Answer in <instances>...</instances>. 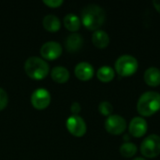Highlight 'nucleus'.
<instances>
[{
    "instance_id": "f257e3e1",
    "label": "nucleus",
    "mask_w": 160,
    "mask_h": 160,
    "mask_svg": "<svg viewBox=\"0 0 160 160\" xmlns=\"http://www.w3.org/2000/svg\"><path fill=\"white\" fill-rule=\"evenodd\" d=\"M106 13L97 4H89L82 10V22L89 30H98L105 22Z\"/></svg>"
},
{
    "instance_id": "f03ea898",
    "label": "nucleus",
    "mask_w": 160,
    "mask_h": 160,
    "mask_svg": "<svg viewBox=\"0 0 160 160\" xmlns=\"http://www.w3.org/2000/svg\"><path fill=\"white\" fill-rule=\"evenodd\" d=\"M137 110L142 116H151L160 110V94L158 92H145L138 100Z\"/></svg>"
},
{
    "instance_id": "7ed1b4c3",
    "label": "nucleus",
    "mask_w": 160,
    "mask_h": 160,
    "mask_svg": "<svg viewBox=\"0 0 160 160\" xmlns=\"http://www.w3.org/2000/svg\"><path fill=\"white\" fill-rule=\"evenodd\" d=\"M48 63L40 57L31 56L24 63V70L26 74L34 80H41L49 73Z\"/></svg>"
},
{
    "instance_id": "20e7f679",
    "label": "nucleus",
    "mask_w": 160,
    "mask_h": 160,
    "mask_svg": "<svg viewBox=\"0 0 160 160\" xmlns=\"http://www.w3.org/2000/svg\"><path fill=\"white\" fill-rule=\"evenodd\" d=\"M139 67V63L137 59L128 54H125L120 56L115 62V69L116 72L123 77H128L133 75Z\"/></svg>"
},
{
    "instance_id": "39448f33",
    "label": "nucleus",
    "mask_w": 160,
    "mask_h": 160,
    "mask_svg": "<svg viewBox=\"0 0 160 160\" xmlns=\"http://www.w3.org/2000/svg\"><path fill=\"white\" fill-rule=\"evenodd\" d=\"M141 152L145 158H157L160 154V137L152 134L146 137L141 144Z\"/></svg>"
},
{
    "instance_id": "423d86ee",
    "label": "nucleus",
    "mask_w": 160,
    "mask_h": 160,
    "mask_svg": "<svg viewBox=\"0 0 160 160\" xmlns=\"http://www.w3.org/2000/svg\"><path fill=\"white\" fill-rule=\"evenodd\" d=\"M106 130L112 135H120L127 128V122L125 118L120 115L112 114L110 115L105 121Z\"/></svg>"
},
{
    "instance_id": "0eeeda50",
    "label": "nucleus",
    "mask_w": 160,
    "mask_h": 160,
    "mask_svg": "<svg viewBox=\"0 0 160 160\" xmlns=\"http://www.w3.org/2000/svg\"><path fill=\"white\" fill-rule=\"evenodd\" d=\"M51 102V94L46 88H37L31 95L32 105L38 110L45 109Z\"/></svg>"
},
{
    "instance_id": "6e6552de",
    "label": "nucleus",
    "mask_w": 160,
    "mask_h": 160,
    "mask_svg": "<svg viewBox=\"0 0 160 160\" xmlns=\"http://www.w3.org/2000/svg\"><path fill=\"white\" fill-rule=\"evenodd\" d=\"M67 128L68 131L76 136V137H82L86 132V124L84 120L79 116V115H71L67 119Z\"/></svg>"
},
{
    "instance_id": "1a4fd4ad",
    "label": "nucleus",
    "mask_w": 160,
    "mask_h": 160,
    "mask_svg": "<svg viewBox=\"0 0 160 160\" xmlns=\"http://www.w3.org/2000/svg\"><path fill=\"white\" fill-rule=\"evenodd\" d=\"M41 55L48 60H53L59 57L62 53V46L57 41H47L40 48Z\"/></svg>"
},
{
    "instance_id": "9d476101",
    "label": "nucleus",
    "mask_w": 160,
    "mask_h": 160,
    "mask_svg": "<svg viewBox=\"0 0 160 160\" xmlns=\"http://www.w3.org/2000/svg\"><path fill=\"white\" fill-rule=\"evenodd\" d=\"M128 129L133 137L141 138L147 131V122L142 117H134L130 121Z\"/></svg>"
},
{
    "instance_id": "9b49d317",
    "label": "nucleus",
    "mask_w": 160,
    "mask_h": 160,
    "mask_svg": "<svg viewBox=\"0 0 160 160\" xmlns=\"http://www.w3.org/2000/svg\"><path fill=\"white\" fill-rule=\"evenodd\" d=\"M75 75L82 81H88L94 75V68L88 62H80L76 65L74 69Z\"/></svg>"
},
{
    "instance_id": "f8f14e48",
    "label": "nucleus",
    "mask_w": 160,
    "mask_h": 160,
    "mask_svg": "<svg viewBox=\"0 0 160 160\" xmlns=\"http://www.w3.org/2000/svg\"><path fill=\"white\" fill-rule=\"evenodd\" d=\"M82 43H83V38H82V35L79 33H76V32L68 36L65 40L66 48L69 52L78 51L82 46Z\"/></svg>"
},
{
    "instance_id": "ddd939ff",
    "label": "nucleus",
    "mask_w": 160,
    "mask_h": 160,
    "mask_svg": "<svg viewBox=\"0 0 160 160\" xmlns=\"http://www.w3.org/2000/svg\"><path fill=\"white\" fill-rule=\"evenodd\" d=\"M144 82L149 86H158L160 84V69L151 67L144 72Z\"/></svg>"
},
{
    "instance_id": "4468645a",
    "label": "nucleus",
    "mask_w": 160,
    "mask_h": 160,
    "mask_svg": "<svg viewBox=\"0 0 160 160\" xmlns=\"http://www.w3.org/2000/svg\"><path fill=\"white\" fill-rule=\"evenodd\" d=\"M92 41L98 48H106L110 43V37L105 31L98 29L92 35Z\"/></svg>"
},
{
    "instance_id": "2eb2a0df",
    "label": "nucleus",
    "mask_w": 160,
    "mask_h": 160,
    "mask_svg": "<svg viewBox=\"0 0 160 160\" xmlns=\"http://www.w3.org/2000/svg\"><path fill=\"white\" fill-rule=\"evenodd\" d=\"M42 23H43L44 28L50 32H55L61 26L59 18L54 14H48V15L44 16V18L42 20Z\"/></svg>"
},
{
    "instance_id": "dca6fc26",
    "label": "nucleus",
    "mask_w": 160,
    "mask_h": 160,
    "mask_svg": "<svg viewBox=\"0 0 160 160\" xmlns=\"http://www.w3.org/2000/svg\"><path fill=\"white\" fill-rule=\"evenodd\" d=\"M51 76L54 82L59 83H64L69 78V71L65 67L57 66L54 67L51 71Z\"/></svg>"
},
{
    "instance_id": "f3484780",
    "label": "nucleus",
    "mask_w": 160,
    "mask_h": 160,
    "mask_svg": "<svg viewBox=\"0 0 160 160\" xmlns=\"http://www.w3.org/2000/svg\"><path fill=\"white\" fill-rule=\"evenodd\" d=\"M65 26L72 32H76L81 26V19L74 13H68L64 18Z\"/></svg>"
},
{
    "instance_id": "a211bd4d",
    "label": "nucleus",
    "mask_w": 160,
    "mask_h": 160,
    "mask_svg": "<svg viewBox=\"0 0 160 160\" xmlns=\"http://www.w3.org/2000/svg\"><path fill=\"white\" fill-rule=\"evenodd\" d=\"M97 76L99 81L103 82H109L114 78V70L110 66H103L98 68Z\"/></svg>"
},
{
    "instance_id": "6ab92c4d",
    "label": "nucleus",
    "mask_w": 160,
    "mask_h": 160,
    "mask_svg": "<svg viewBox=\"0 0 160 160\" xmlns=\"http://www.w3.org/2000/svg\"><path fill=\"white\" fill-rule=\"evenodd\" d=\"M137 151H138L137 146L132 142H125L120 147V154L124 158H129L135 156Z\"/></svg>"
},
{
    "instance_id": "aec40b11",
    "label": "nucleus",
    "mask_w": 160,
    "mask_h": 160,
    "mask_svg": "<svg viewBox=\"0 0 160 160\" xmlns=\"http://www.w3.org/2000/svg\"><path fill=\"white\" fill-rule=\"evenodd\" d=\"M98 111L102 115H105V116L109 117L112 113L113 107L109 101H102L98 105Z\"/></svg>"
},
{
    "instance_id": "412c9836",
    "label": "nucleus",
    "mask_w": 160,
    "mask_h": 160,
    "mask_svg": "<svg viewBox=\"0 0 160 160\" xmlns=\"http://www.w3.org/2000/svg\"><path fill=\"white\" fill-rule=\"evenodd\" d=\"M8 101V97L7 92L3 88L0 87V111L3 110L7 106Z\"/></svg>"
},
{
    "instance_id": "4be33fe9",
    "label": "nucleus",
    "mask_w": 160,
    "mask_h": 160,
    "mask_svg": "<svg viewBox=\"0 0 160 160\" xmlns=\"http://www.w3.org/2000/svg\"><path fill=\"white\" fill-rule=\"evenodd\" d=\"M43 3L52 8H57L63 4V0H43Z\"/></svg>"
},
{
    "instance_id": "5701e85b",
    "label": "nucleus",
    "mask_w": 160,
    "mask_h": 160,
    "mask_svg": "<svg viewBox=\"0 0 160 160\" xmlns=\"http://www.w3.org/2000/svg\"><path fill=\"white\" fill-rule=\"evenodd\" d=\"M81 105H80V103L79 102H73L72 104H71V107H70V110H71V112H73V114H75V115H78V113L81 112Z\"/></svg>"
},
{
    "instance_id": "b1692460",
    "label": "nucleus",
    "mask_w": 160,
    "mask_h": 160,
    "mask_svg": "<svg viewBox=\"0 0 160 160\" xmlns=\"http://www.w3.org/2000/svg\"><path fill=\"white\" fill-rule=\"evenodd\" d=\"M153 5L155 6L156 9L160 12V0H154L153 1Z\"/></svg>"
},
{
    "instance_id": "393cba45",
    "label": "nucleus",
    "mask_w": 160,
    "mask_h": 160,
    "mask_svg": "<svg viewBox=\"0 0 160 160\" xmlns=\"http://www.w3.org/2000/svg\"><path fill=\"white\" fill-rule=\"evenodd\" d=\"M133 160H146L145 158H134Z\"/></svg>"
}]
</instances>
